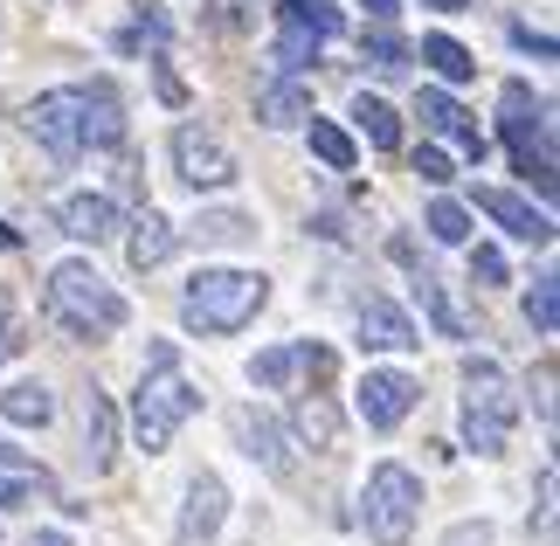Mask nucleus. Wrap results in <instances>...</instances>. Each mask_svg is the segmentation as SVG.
I'll use <instances>...</instances> for the list:
<instances>
[{
	"label": "nucleus",
	"instance_id": "nucleus-38",
	"mask_svg": "<svg viewBox=\"0 0 560 546\" xmlns=\"http://www.w3.org/2000/svg\"><path fill=\"white\" fill-rule=\"evenodd\" d=\"M512 42H520V49H533V56H553V35H533V28H512Z\"/></svg>",
	"mask_w": 560,
	"mask_h": 546
},
{
	"label": "nucleus",
	"instance_id": "nucleus-10",
	"mask_svg": "<svg viewBox=\"0 0 560 546\" xmlns=\"http://www.w3.org/2000/svg\"><path fill=\"white\" fill-rule=\"evenodd\" d=\"M360 346H368V353H416L422 333L395 298H368L360 304Z\"/></svg>",
	"mask_w": 560,
	"mask_h": 546
},
{
	"label": "nucleus",
	"instance_id": "nucleus-2",
	"mask_svg": "<svg viewBox=\"0 0 560 546\" xmlns=\"http://www.w3.org/2000/svg\"><path fill=\"white\" fill-rule=\"evenodd\" d=\"M201 408V395L187 387L180 374V346L174 339H153L145 346V374H139V395H132V443L153 456L174 443V429L187 422V415Z\"/></svg>",
	"mask_w": 560,
	"mask_h": 546
},
{
	"label": "nucleus",
	"instance_id": "nucleus-40",
	"mask_svg": "<svg viewBox=\"0 0 560 546\" xmlns=\"http://www.w3.org/2000/svg\"><path fill=\"white\" fill-rule=\"evenodd\" d=\"M360 8H368L374 21H395V14H401V0H360Z\"/></svg>",
	"mask_w": 560,
	"mask_h": 546
},
{
	"label": "nucleus",
	"instance_id": "nucleus-20",
	"mask_svg": "<svg viewBox=\"0 0 560 546\" xmlns=\"http://www.w3.org/2000/svg\"><path fill=\"white\" fill-rule=\"evenodd\" d=\"M291 435H298L305 450H332V443H339V408H332L326 395L298 402V408H291Z\"/></svg>",
	"mask_w": 560,
	"mask_h": 546
},
{
	"label": "nucleus",
	"instance_id": "nucleus-17",
	"mask_svg": "<svg viewBox=\"0 0 560 546\" xmlns=\"http://www.w3.org/2000/svg\"><path fill=\"white\" fill-rule=\"evenodd\" d=\"M112 443H118L112 395H104V387H91V395H83V456H91V471H112Z\"/></svg>",
	"mask_w": 560,
	"mask_h": 546
},
{
	"label": "nucleus",
	"instance_id": "nucleus-15",
	"mask_svg": "<svg viewBox=\"0 0 560 546\" xmlns=\"http://www.w3.org/2000/svg\"><path fill=\"white\" fill-rule=\"evenodd\" d=\"M416 118L429 125V132L457 139V146L470 152V160H485V139H478V125H470V112H464V104L450 97V91H422V97H416Z\"/></svg>",
	"mask_w": 560,
	"mask_h": 546
},
{
	"label": "nucleus",
	"instance_id": "nucleus-27",
	"mask_svg": "<svg viewBox=\"0 0 560 546\" xmlns=\"http://www.w3.org/2000/svg\"><path fill=\"white\" fill-rule=\"evenodd\" d=\"M553 283H560V277H540V283L526 291V325H533L540 339H553V325H560V291H553Z\"/></svg>",
	"mask_w": 560,
	"mask_h": 546
},
{
	"label": "nucleus",
	"instance_id": "nucleus-29",
	"mask_svg": "<svg viewBox=\"0 0 560 546\" xmlns=\"http://www.w3.org/2000/svg\"><path fill=\"white\" fill-rule=\"evenodd\" d=\"M277 14H284V8H277ZM312 56H318V35H312L298 14H284V42H277V62H284V70H298V62H312Z\"/></svg>",
	"mask_w": 560,
	"mask_h": 546
},
{
	"label": "nucleus",
	"instance_id": "nucleus-21",
	"mask_svg": "<svg viewBox=\"0 0 560 546\" xmlns=\"http://www.w3.org/2000/svg\"><path fill=\"white\" fill-rule=\"evenodd\" d=\"M353 125H360V132H368V146H381V152L401 146V118H395V104H387V97H368V91H360V97H353Z\"/></svg>",
	"mask_w": 560,
	"mask_h": 546
},
{
	"label": "nucleus",
	"instance_id": "nucleus-4",
	"mask_svg": "<svg viewBox=\"0 0 560 546\" xmlns=\"http://www.w3.org/2000/svg\"><path fill=\"white\" fill-rule=\"evenodd\" d=\"M42 312H49L70 339H112L125 325V298L91 264H56L49 291H42Z\"/></svg>",
	"mask_w": 560,
	"mask_h": 546
},
{
	"label": "nucleus",
	"instance_id": "nucleus-23",
	"mask_svg": "<svg viewBox=\"0 0 560 546\" xmlns=\"http://www.w3.org/2000/svg\"><path fill=\"white\" fill-rule=\"evenodd\" d=\"M422 62L436 70L443 83H464V77H478V62H470V49L464 42H450V35H429L422 42Z\"/></svg>",
	"mask_w": 560,
	"mask_h": 546
},
{
	"label": "nucleus",
	"instance_id": "nucleus-6",
	"mask_svg": "<svg viewBox=\"0 0 560 546\" xmlns=\"http://www.w3.org/2000/svg\"><path fill=\"white\" fill-rule=\"evenodd\" d=\"M499 112H505V118H499V132H505V146H512V160H520V173L553 201V187H560V181H553V125H547V104L533 97V83L512 77L505 91H499Z\"/></svg>",
	"mask_w": 560,
	"mask_h": 546
},
{
	"label": "nucleus",
	"instance_id": "nucleus-18",
	"mask_svg": "<svg viewBox=\"0 0 560 546\" xmlns=\"http://www.w3.org/2000/svg\"><path fill=\"white\" fill-rule=\"evenodd\" d=\"M0 415H8L14 429H49V422H56L49 381H14V387H0Z\"/></svg>",
	"mask_w": 560,
	"mask_h": 546
},
{
	"label": "nucleus",
	"instance_id": "nucleus-3",
	"mask_svg": "<svg viewBox=\"0 0 560 546\" xmlns=\"http://www.w3.org/2000/svg\"><path fill=\"white\" fill-rule=\"evenodd\" d=\"M264 304H270L264 270H194L180 291V325L201 339H222V333H243Z\"/></svg>",
	"mask_w": 560,
	"mask_h": 546
},
{
	"label": "nucleus",
	"instance_id": "nucleus-11",
	"mask_svg": "<svg viewBox=\"0 0 560 546\" xmlns=\"http://www.w3.org/2000/svg\"><path fill=\"white\" fill-rule=\"evenodd\" d=\"M222 519H229V485L214 471H201L187 485V506H180V546H208L222 533Z\"/></svg>",
	"mask_w": 560,
	"mask_h": 546
},
{
	"label": "nucleus",
	"instance_id": "nucleus-26",
	"mask_svg": "<svg viewBox=\"0 0 560 546\" xmlns=\"http://www.w3.org/2000/svg\"><path fill=\"white\" fill-rule=\"evenodd\" d=\"M416 298H422V312H429V318H436V333H450V339H464V318H457V304H450V298H443V283H436V277H429V270L416 277Z\"/></svg>",
	"mask_w": 560,
	"mask_h": 546
},
{
	"label": "nucleus",
	"instance_id": "nucleus-14",
	"mask_svg": "<svg viewBox=\"0 0 560 546\" xmlns=\"http://www.w3.org/2000/svg\"><path fill=\"white\" fill-rule=\"evenodd\" d=\"M62 235H70V243H112L118 235V208H112V194H70V201H62Z\"/></svg>",
	"mask_w": 560,
	"mask_h": 546
},
{
	"label": "nucleus",
	"instance_id": "nucleus-31",
	"mask_svg": "<svg viewBox=\"0 0 560 546\" xmlns=\"http://www.w3.org/2000/svg\"><path fill=\"white\" fill-rule=\"evenodd\" d=\"M35 498H49V477L42 471H0V506H35Z\"/></svg>",
	"mask_w": 560,
	"mask_h": 546
},
{
	"label": "nucleus",
	"instance_id": "nucleus-39",
	"mask_svg": "<svg viewBox=\"0 0 560 546\" xmlns=\"http://www.w3.org/2000/svg\"><path fill=\"white\" fill-rule=\"evenodd\" d=\"M14 346H21V333H14V318H8V312H0V367H8V360H14Z\"/></svg>",
	"mask_w": 560,
	"mask_h": 546
},
{
	"label": "nucleus",
	"instance_id": "nucleus-16",
	"mask_svg": "<svg viewBox=\"0 0 560 546\" xmlns=\"http://www.w3.org/2000/svg\"><path fill=\"white\" fill-rule=\"evenodd\" d=\"M174 243H180V229L166 222V214L145 208L139 222H132V235H125V264H132V270H160L166 256H174Z\"/></svg>",
	"mask_w": 560,
	"mask_h": 546
},
{
	"label": "nucleus",
	"instance_id": "nucleus-34",
	"mask_svg": "<svg viewBox=\"0 0 560 546\" xmlns=\"http://www.w3.org/2000/svg\"><path fill=\"white\" fill-rule=\"evenodd\" d=\"M291 353H298V367H305L312 381H332V353H326V346H312V339H305V346H291Z\"/></svg>",
	"mask_w": 560,
	"mask_h": 546
},
{
	"label": "nucleus",
	"instance_id": "nucleus-12",
	"mask_svg": "<svg viewBox=\"0 0 560 546\" xmlns=\"http://www.w3.org/2000/svg\"><path fill=\"white\" fill-rule=\"evenodd\" d=\"M478 208L499 222L505 235H520V243H553V214L533 208L526 194H505V187H478Z\"/></svg>",
	"mask_w": 560,
	"mask_h": 546
},
{
	"label": "nucleus",
	"instance_id": "nucleus-35",
	"mask_svg": "<svg viewBox=\"0 0 560 546\" xmlns=\"http://www.w3.org/2000/svg\"><path fill=\"white\" fill-rule=\"evenodd\" d=\"M470 277H478V283H505V256L499 249H470Z\"/></svg>",
	"mask_w": 560,
	"mask_h": 546
},
{
	"label": "nucleus",
	"instance_id": "nucleus-37",
	"mask_svg": "<svg viewBox=\"0 0 560 546\" xmlns=\"http://www.w3.org/2000/svg\"><path fill=\"white\" fill-rule=\"evenodd\" d=\"M553 491H560V477L540 471V533H553Z\"/></svg>",
	"mask_w": 560,
	"mask_h": 546
},
{
	"label": "nucleus",
	"instance_id": "nucleus-7",
	"mask_svg": "<svg viewBox=\"0 0 560 546\" xmlns=\"http://www.w3.org/2000/svg\"><path fill=\"white\" fill-rule=\"evenodd\" d=\"M416 512H422V477L408 471V464H374L368 471V491H360V519H368L374 546H408Z\"/></svg>",
	"mask_w": 560,
	"mask_h": 546
},
{
	"label": "nucleus",
	"instance_id": "nucleus-1",
	"mask_svg": "<svg viewBox=\"0 0 560 546\" xmlns=\"http://www.w3.org/2000/svg\"><path fill=\"white\" fill-rule=\"evenodd\" d=\"M28 132L35 146H49L56 160H77V152H104L125 139V104L112 83H62V91H42L28 104Z\"/></svg>",
	"mask_w": 560,
	"mask_h": 546
},
{
	"label": "nucleus",
	"instance_id": "nucleus-5",
	"mask_svg": "<svg viewBox=\"0 0 560 546\" xmlns=\"http://www.w3.org/2000/svg\"><path fill=\"white\" fill-rule=\"evenodd\" d=\"M512 422H520V395H512L505 367L491 353H470L464 360V443L478 456H499Z\"/></svg>",
	"mask_w": 560,
	"mask_h": 546
},
{
	"label": "nucleus",
	"instance_id": "nucleus-36",
	"mask_svg": "<svg viewBox=\"0 0 560 546\" xmlns=\"http://www.w3.org/2000/svg\"><path fill=\"white\" fill-rule=\"evenodd\" d=\"M443 546H491V526H485V519H464V526L443 533Z\"/></svg>",
	"mask_w": 560,
	"mask_h": 546
},
{
	"label": "nucleus",
	"instance_id": "nucleus-28",
	"mask_svg": "<svg viewBox=\"0 0 560 546\" xmlns=\"http://www.w3.org/2000/svg\"><path fill=\"white\" fill-rule=\"evenodd\" d=\"M291 374H298V353H291V346H264V353L249 360V381L256 387H284Z\"/></svg>",
	"mask_w": 560,
	"mask_h": 546
},
{
	"label": "nucleus",
	"instance_id": "nucleus-32",
	"mask_svg": "<svg viewBox=\"0 0 560 546\" xmlns=\"http://www.w3.org/2000/svg\"><path fill=\"white\" fill-rule=\"evenodd\" d=\"M243 235H256L249 214H201V243H243Z\"/></svg>",
	"mask_w": 560,
	"mask_h": 546
},
{
	"label": "nucleus",
	"instance_id": "nucleus-9",
	"mask_svg": "<svg viewBox=\"0 0 560 546\" xmlns=\"http://www.w3.org/2000/svg\"><path fill=\"white\" fill-rule=\"evenodd\" d=\"M408 408H416V374H401V367H374V374L360 381V415H368V429H395Z\"/></svg>",
	"mask_w": 560,
	"mask_h": 546
},
{
	"label": "nucleus",
	"instance_id": "nucleus-22",
	"mask_svg": "<svg viewBox=\"0 0 560 546\" xmlns=\"http://www.w3.org/2000/svg\"><path fill=\"white\" fill-rule=\"evenodd\" d=\"M305 132H312V152H318V160H326L332 173H353V160H360V152H353V139L339 132L332 118H318V112H312V118H305Z\"/></svg>",
	"mask_w": 560,
	"mask_h": 546
},
{
	"label": "nucleus",
	"instance_id": "nucleus-30",
	"mask_svg": "<svg viewBox=\"0 0 560 546\" xmlns=\"http://www.w3.org/2000/svg\"><path fill=\"white\" fill-rule=\"evenodd\" d=\"M429 235H436L443 249H457L464 235H470V208L464 201H436V208H429Z\"/></svg>",
	"mask_w": 560,
	"mask_h": 546
},
{
	"label": "nucleus",
	"instance_id": "nucleus-19",
	"mask_svg": "<svg viewBox=\"0 0 560 546\" xmlns=\"http://www.w3.org/2000/svg\"><path fill=\"white\" fill-rule=\"evenodd\" d=\"M256 118L270 125V132H284V125H305L312 118V91L298 77H277L264 97H256Z\"/></svg>",
	"mask_w": 560,
	"mask_h": 546
},
{
	"label": "nucleus",
	"instance_id": "nucleus-24",
	"mask_svg": "<svg viewBox=\"0 0 560 546\" xmlns=\"http://www.w3.org/2000/svg\"><path fill=\"white\" fill-rule=\"evenodd\" d=\"M360 49H368V62H374V70H387V77H401V70H408V56H416L395 28H387V21H374V28L360 35Z\"/></svg>",
	"mask_w": 560,
	"mask_h": 546
},
{
	"label": "nucleus",
	"instance_id": "nucleus-8",
	"mask_svg": "<svg viewBox=\"0 0 560 546\" xmlns=\"http://www.w3.org/2000/svg\"><path fill=\"white\" fill-rule=\"evenodd\" d=\"M174 173L194 187V194H214V187H235V152L201 132V125H180L174 132Z\"/></svg>",
	"mask_w": 560,
	"mask_h": 546
},
{
	"label": "nucleus",
	"instance_id": "nucleus-42",
	"mask_svg": "<svg viewBox=\"0 0 560 546\" xmlns=\"http://www.w3.org/2000/svg\"><path fill=\"white\" fill-rule=\"evenodd\" d=\"M429 8H436V14H464L470 0H429Z\"/></svg>",
	"mask_w": 560,
	"mask_h": 546
},
{
	"label": "nucleus",
	"instance_id": "nucleus-44",
	"mask_svg": "<svg viewBox=\"0 0 560 546\" xmlns=\"http://www.w3.org/2000/svg\"><path fill=\"white\" fill-rule=\"evenodd\" d=\"M14 243H21V235H14V229H8V222H0V249H14Z\"/></svg>",
	"mask_w": 560,
	"mask_h": 546
},
{
	"label": "nucleus",
	"instance_id": "nucleus-41",
	"mask_svg": "<svg viewBox=\"0 0 560 546\" xmlns=\"http://www.w3.org/2000/svg\"><path fill=\"white\" fill-rule=\"evenodd\" d=\"M0 471H35V464H28V456H21L14 443H0Z\"/></svg>",
	"mask_w": 560,
	"mask_h": 546
},
{
	"label": "nucleus",
	"instance_id": "nucleus-43",
	"mask_svg": "<svg viewBox=\"0 0 560 546\" xmlns=\"http://www.w3.org/2000/svg\"><path fill=\"white\" fill-rule=\"evenodd\" d=\"M35 546H70V539H62V533H35Z\"/></svg>",
	"mask_w": 560,
	"mask_h": 546
},
{
	"label": "nucleus",
	"instance_id": "nucleus-33",
	"mask_svg": "<svg viewBox=\"0 0 560 546\" xmlns=\"http://www.w3.org/2000/svg\"><path fill=\"white\" fill-rule=\"evenodd\" d=\"M416 173H422L429 187H450V181H457V166H450L436 146H422V152H416Z\"/></svg>",
	"mask_w": 560,
	"mask_h": 546
},
{
	"label": "nucleus",
	"instance_id": "nucleus-13",
	"mask_svg": "<svg viewBox=\"0 0 560 546\" xmlns=\"http://www.w3.org/2000/svg\"><path fill=\"white\" fill-rule=\"evenodd\" d=\"M235 435H243V450H249L270 477H291V471H298V464H291V435L277 429L264 408H235Z\"/></svg>",
	"mask_w": 560,
	"mask_h": 546
},
{
	"label": "nucleus",
	"instance_id": "nucleus-25",
	"mask_svg": "<svg viewBox=\"0 0 560 546\" xmlns=\"http://www.w3.org/2000/svg\"><path fill=\"white\" fill-rule=\"evenodd\" d=\"M145 42H153V49H166V42H174V21H166L160 8H139V14L118 28V49H145Z\"/></svg>",
	"mask_w": 560,
	"mask_h": 546
}]
</instances>
